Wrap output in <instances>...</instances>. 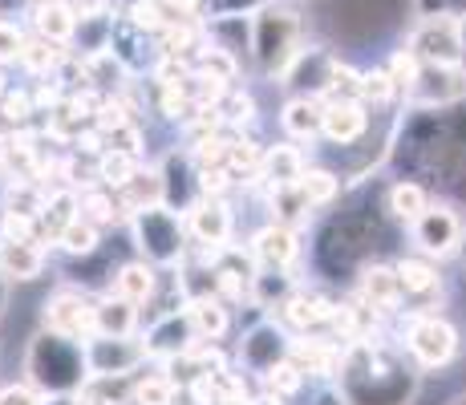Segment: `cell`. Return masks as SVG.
<instances>
[{
	"mask_svg": "<svg viewBox=\"0 0 466 405\" xmlns=\"http://www.w3.org/2000/svg\"><path fill=\"white\" fill-rule=\"evenodd\" d=\"M248 33H252V57L264 77H284L304 49V16L280 0H264Z\"/></svg>",
	"mask_w": 466,
	"mask_h": 405,
	"instance_id": "cell-1",
	"label": "cell"
},
{
	"mask_svg": "<svg viewBox=\"0 0 466 405\" xmlns=\"http://www.w3.org/2000/svg\"><path fill=\"white\" fill-rule=\"evenodd\" d=\"M365 130H370V106H361V102H325L320 134H325L333 147H349V142H357Z\"/></svg>",
	"mask_w": 466,
	"mask_h": 405,
	"instance_id": "cell-12",
	"label": "cell"
},
{
	"mask_svg": "<svg viewBox=\"0 0 466 405\" xmlns=\"http://www.w3.org/2000/svg\"><path fill=\"white\" fill-rule=\"evenodd\" d=\"M300 256V239L292 228H284V223H268L264 231H256L252 239V259L259 268H268V272H284V268H292Z\"/></svg>",
	"mask_w": 466,
	"mask_h": 405,
	"instance_id": "cell-9",
	"label": "cell"
},
{
	"mask_svg": "<svg viewBox=\"0 0 466 405\" xmlns=\"http://www.w3.org/2000/svg\"><path fill=\"white\" fill-rule=\"evenodd\" d=\"M57 243L69 251V256H89V251L97 248V228H94V223H86L82 215H77L74 223H66V228H61Z\"/></svg>",
	"mask_w": 466,
	"mask_h": 405,
	"instance_id": "cell-30",
	"label": "cell"
},
{
	"mask_svg": "<svg viewBox=\"0 0 466 405\" xmlns=\"http://www.w3.org/2000/svg\"><path fill=\"white\" fill-rule=\"evenodd\" d=\"M398 97V86L390 81V74H385V66L378 69H361V94H357V102L361 106H385Z\"/></svg>",
	"mask_w": 466,
	"mask_h": 405,
	"instance_id": "cell-29",
	"label": "cell"
},
{
	"mask_svg": "<svg viewBox=\"0 0 466 405\" xmlns=\"http://www.w3.org/2000/svg\"><path fill=\"white\" fill-rule=\"evenodd\" d=\"M333 304L325 300V296H317V292H289L280 300V317L292 324V329H300V332H309V329H317L320 320H333Z\"/></svg>",
	"mask_w": 466,
	"mask_h": 405,
	"instance_id": "cell-18",
	"label": "cell"
},
{
	"mask_svg": "<svg viewBox=\"0 0 466 405\" xmlns=\"http://www.w3.org/2000/svg\"><path fill=\"white\" fill-rule=\"evenodd\" d=\"M228 187H231V175L223 167H199V195L203 199H223Z\"/></svg>",
	"mask_w": 466,
	"mask_h": 405,
	"instance_id": "cell-37",
	"label": "cell"
},
{
	"mask_svg": "<svg viewBox=\"0 0 466 405\" xmlns=\"http://www.w3.org/2000/svg\"><path fill=\"white\" fill-rule=\"evenodd\" d=\"M406 49L414 53L422 66L434 69H462V33H459V13H430L418 21L410 33Z\"/></svg>",
	"mask_w": 466,
	"mask_h": 405,
	"instance_id": "cell-3",
	"label": "cell"
},
{
	"mask_svg": "<svg viewBox=\"0 0 466 405\" xmlns=\"http://www.w3.org/2000/svg\"><path fill=\"white\" fill-rule=\"evenodd\" d=\"M41 401L45 398L33 385H5V390H0V405H41Z\"/></svg>",
	"mask_w": 466,
	"mask_h": 405,
	"instance_id": "cell-38",
	"label": "cell"
},
{
	"mask_svg": "<svg viewBox=\"0 0 466 405\" xmlns=\"http://www.w3.org/2000/svg\"><path fill=\"white\" fill-rule=\"evenodd\" d=\"M187 324H191V332L199 340H219L231 324L228 304H223L219 296H195V300L187 304Z\"/></svg>",
	"mask_w": 466,
	"mask_h": 405,
	"instance_id": "cell-20",
	"label": "cell"
},
{
	"mask_svg": "<svg viewBox=\"0 0 466 405\" xmlns=\"http://www.w3.org/2000/svg\"><path fill=\"white\" fill-rule=\"evenodd\" d=\"M77 207H86L82 219H86V223H94V228H97V223H114V211H118L110 195H102V191H86Z\"/></svg>",
	"mask_w": 466,
	"mask_h": 405,
	"instance_id": "cell-35",
	"label": "cell"
},
{
	"mask_svg": "<svg viewBox=\"0 0 466 405\" xmlns=\"http://www.w3.org/2000/svg\"><path fill=\"white\" fill-rule=\"evenodd\" d=\"M289 361L300 369V373H317V377H337L340 361H345V349L333 345L325 337H300L289 345Z\"/></svg>",
	"mask_w": 466,
	"mask_h": 405,
	"instance_id": "cell-13",
	"label": "cell"
},
{
	"mask_svg": "<svg viewBox=\"0 0 466 405\" xmlns=\"http://www.w3.org/2000/svg\"><path fill=\"white\" fill-rule=\"evenodd\" d=\"M170 13L163 8V0H134L127 8V25H134L138 33H150V37H158V33L167 29Z\"/></svg>",
	"mask_w": 466,
	"mask_h": 405,
	"instance_id": "cell-28",
	"label": "cell"
},
{
	"mask_svg": "<svg viewBox=\"0 0 466 405\" xmlns=\"http://www.w3.org/2000/svg\"><path fill=\"white\" fill-rule=\"evenodd\" d=\"M82 349L89 377H122L147 361V345H138L134 337H89L82 340Z\"/></svg>",
	"mask_w": 466,
	"mask_h": 405,
	"instance_id": "cell-7",
	"label": "cell"
},
{
	"mask_svg": "<svg viewBox=\"0 0 466 405\" xmlns=\"http://www.w3.org/2000/svg\"><path fill=\"white\" fill-rule=\"evenodd\" d=\"M130 401L134 405H175V377L163 373H147L130 385Z\"/></svg>",
	"mask_w": 466,
	"mask_h": 405,
	"instance_id": "cell-27",
	"label": "cell"
},
{
	"mask_svg": "<svg viewBox=\"0 0 466 405\" xmlns=\"http://www.w3.org/2000/svg\"><path fill=\"white\" fill-rule=\"evenodd\" d=\"M304 155L297 142H280V147L264 150V158H259V178H268V187H292L297 178L304 175Z\"/></svg>",
	"mask_w": 466,
	"mask_h": 405,
	"instance_id": "cell-17",
	"label": "cell"
},
{
	"mask_svg": "<svg viewBox=\"0 0 466 405\" xmlns=\"http://www.w3.org/2000/svg\"><path fill=\"white\" fill-rule=\"evenodd\" d=\"M219 118L223 122H252L256 118V102H252V94L248 89H228V94L219 97Z\"/></svg>",
	"mask_w": 466,
	"mask_h": 405,
	"instance_id": "cell-33",
	"label": "cell"
},
{
	"mask_svg": "<svg viewBox=\"0 0 466 405\" xmlns=\"http://www.w3.org/2000/svg\"><path fill=\"white\" fill-rule=\"evenodd\" d=\"M406 349L422 369H442L459 353V329L446 317H438V312H422V317L410 320Z\"/></svg>",
	"mask_w": 466,
	"mask_h": 405,
	"instance_id": "cell-4",
	"label": "cell"
},
{
	"mask_svg": "<svg viewBox=\"0 0 466 405\" xmlns=\"http://www.w3.org/2000/svg\"><path fill=\"white\" fill-rule=\"evenodd\" d=\"M134 236H138V248L147 251V264H175L183 256V223L163 203L134 215Z\"/></svg>",
	"mask_w": 466,
	"mask_h": 405,
	"instance_id": "cell-5",
	"label": "cell"
},
{
	"mask_svg": "<svg viewBox=\"0 0 466 405\" xmlns=\"http://www.w3.org/2000/svg\"><path fill=\"white\" fill-rule=\"evenodd\" d=\"M41 324H45V332H53V337L89 340L94 337V300H86V296L74 292V288H61V292H53L49 300H45Z\"/></svg>",
	"mask_w": 466,
	"mask_h": 405,
	"instance_id": "cell-6",
	"label": "cell"
},
{
	"mask_svg": "<svg viewBox=\"0 0 466 405\" xmlns=\"http://www.w3.org/2000/svg\"><path fill=\"white\" fill-rule=\"evenodd\" d=\"M297 191H300V199L309 207H325V203L337 199L340 178L333 175V170H325V167H304V175L297 178Z\"/></svg>",
	"mask_w": 466,
	"mask_h": 405,
	"instance_id": "cell-23",
	"label": "cell"
},
{
	"mask_svg": "<svg viewBox=\"0 0 466 405\" xmlns=\"http://www.w3.org/2000/svg\"><path fill=\"white\" fill-rule=\"evenodd\" d=\"M29 114H33L29 94H8V97H5V118H8V122H25Z\"/></svg>",
	"mask_w": 466,
	"mask_h": 405,
	"instance_id": "cell-39",
	"label": "cell"
},
{
	"mask_svg": "<svg viewBox=\"0 0 466 405\" xmlns=\"http://www.w3.org/2000/svg\"><path fill=\"white\" fill-rule=\"evenodd\" d=\"M5 300H8V284L0 280V312H5Z\"/></svg>",
	"mask_w": 466,
	"mask_h": 405,
	"instance_id": "cell-44",
	"label": "cell"
},
{
	"mask_svg": "<svg viewBox=\"0 0 466 405\" xmlns=\"http://www.w3.org/2000/svg\"><path fill=\"white\" fill-rule=\"evenodd\" d=\"M61 57H66V49L53 45V41H41V37L25 41V49H21V66L29 69V74H37V77H49L53 69L61 66Z\"/></svg>",
	"mask_w": 466,
	"mask_h": 405,
	"instance_id": "cell-25",
	"label": "cell"
},
{
	"mask_svg": "<svg viewBox=\"0 0 466 405\" xmlns=\"http://www.w3.org/2000/svg\"><path fill=\"white\" fill-rule=\"evenodd\" d=\"M320 114H325V102H320V97L297 94L292 102H284L280 126L292 142H312V138H320Z\"/></svg>",
	"mask_w": 466,
	"mask_h": 405,
	"instance_id": "cell-15",
	"label": "cell"
},
{
	"mask_svg": "<svg viewBox=\"0 0 466 405\" xmlns=\"http://www.w3.org/2000/svg\"><path fill=\"white\" fill-rule=\"evenodd\" d=\"M0 94H5V86H0Z\"/></svg>",
	"mask_w": 466,
	"mask_h": 405,
	"instance_id": "cell-45",
	"label": "cell"
},
{
	"mask_svg": "<svg viewBox=\"0 0 466 405\" xmlns=\"http://www.w3.org/2000/svg\"><path fill=\"white\" fill-rule=\"evenodd\" d=\"M25 369H29L33 390L49 393V398L53 393H82V385L89 381L82 340H66V337H53V332L33 337Z\"/></svg>",
	"mask_w": 466,
	"mask_h": 405,
	"instance_id": "cell-2",
	"label": "cell"
},
{
	"mask_svg": "<svg viewBox=\"0 0 466 405\" xmlns=\"http://www.w3.org/2000/svg\"><path fill=\"white\" fill-rule=\"evenodd\" d=\"M462 256V264H466V228H462V236H459V248H454Z\"/></svg>",
	"mask_w": 466,
	"mask_h": 405,
	"instance_id": "cell-43",
	"label": "cell"
},
{
	"mask_svg": "<svg viewBox=\"0 0 466 405\" xmlns=\"http://www.w3.org/2000/svg\"><path fill=\"white\" fill-rule=\"evenodd\" d=\"M393 272H398V284H401V296H430L438 292V268L430 264L426 256H406L393 264Z\"/></svg>",
	"mask_w": 466,
	"mask_h": 405,
	"instance_id": "cell-22",
	"label": "cell"
},
{
	"mask_svg": "<svg viewBox=\"0 0 466 405\" xmlns=\"http://www.w3.org/2000/svg\"><path fill=\"white\" fill-rule=\"evenodd\" d=\"M77 21H82V16H77L66 0H37V5H33V29H37V37L61 45V49L77 37Z\"/></svg>",
	"mask_w": 466,
	"mask_h": 405,
	"instance_id": "cell-14",
	"label": "cell"
},
{
	"mask_svg": "<svg viewBox=\"0 0 466 405\" xmlns=\"http://www.w3.org/2000/svg\"><path fill=\"white\" fill-rule=\"evenodd\" d=\"M158 288V276H155V264H147V259H138V264H127L118 276H114V296L127 304H147L150 296H155Z\"/></svg>",
	"mask_w": 466,
	"mask_h": 405,
	"instance_id": "cell-21",
	"label": "cell"
},
{
	"mask_svg": "<svg viewBox=\"0 0 466 405\" xmlns=\"http://www.w3.org/2000/svg\"><path fill=\"white\" fill-rule=\"evenodd\" d=\"M228 147L231 138L228 134H203V138H195V158H199V167H223V158H228Z\"/></svg>",
	"mask_w": 466,
	"mask_h": 405,
	"instance_id": "cell-34",
	"label": "cell"
},
{
	"mask_svg": "<svg viewBox=\"0 0 466 405\" xmlns=\"http://www.w3.org/2000/svg\"><path fill=\"white\" fill-rule=\"evenodd\" d=\"M66 5L74 8L77 16H97V13L106 8V0H66Z\"/></svg>",
	"mask_w": 466,
	"mask_h": 405,
	"instance_id": "cell-40",
	"label": "cell"
},
{
	"mask_svg": "<svg viewBox=\"0 0 466 405\" xmlns=\"http://www.w3.org/2000/svg\"><path fill=\"white\" fill-rule=\"evenodd\" d=\"M134 175H138V158L134 155H127V150H110V147L102 150V158H97V178H102L106 187L118 191V187H127Z\"/></svg>",
	"mask_w": 466,
	"mask_h": 405,
	"instance_id": "cell-24",
	"label": "cell"
},
{
	"mask_svg": "<svg viewBox=\"0 0 466 405\" xmlns=\"http://www.w3.org/2000/svg\"><path fill=\"white\" fill-rule=\"evenodd\" d=\"M138 329V309L118 296H106V300L94 304V337H134Z\"/></svg>",
	"mask_w": 466,
	"mask_h": 405,
	"instance_id": "cell-19",
	"label": "cell"
},
{
	"mask_svg": "<svg viewBox=\"0 0 466 405\" xmlns=\"http://www.w3.org/2000/svg\"><path fill=\"white\" fill-rule=\"evenodd\" d=\"M45 272V248L41 239H0V280H37Z\"/></svg>",
	"mask_w": 466,
	"mask_h": 405,
	"instance_id": "cell-11",
	"label": "cell"
},
{
	"mask_svg": "<svg viewBox=\"0 0 466 405\" xmlns=\"http://www.w3.org/2000/svg\"><path fill=\"white\" fill-rule=\"evenodd\" d=\"M361 300L370 304L373 312H393V309H401V284H398V272L393 268H385V264H373V268H365L361 272Z\"/></svg>",
	"mask_w": 466,
	"mask_h": 405,
	"instance_id": "cell-16",
	"label": "cell"
},
{
	"mask_svg": "<svg viewBox=\"0 0 466 405\" xmlns=\"http://www.w3.org/2000/svg\"><path fill=\"white\" fill-rule=\"evenodd\" d=\"M410 228H414V243H418V251H422L426 259L451 256V251L459 248V236H462L459 215H454L451 207H434V203H430L426 211L410 223Z\"/></svg>",
	"mask_w": 466,
	"mask_h": 405,
	"instance_id": "cell-8",
	"label": "cell"
},
{
	"mask_svg": "<svg viewBox=\"0 0 466 405\" xmlns=\"http://www.w3.org/2000/svg\"><path fill=\"white\" fill-rule=\"evenodd\" d=\"M426 207H430V195L418 183H393L390 187V211L398 215L401 223H414Z\"/></svg>",
	"mask_w": 466,
	"mask_h": 405,
	"instance_id": "cell-26",
	"label": "cell"
},
{
	"mask_svg": "<svg viewBox=\"0 0 466 405\" xmlns=\"http://www.w3.org/2000/svg\"><path fill=\"white\" fill-rule=\"evenodd\" d=\"M21 49H25V33L13 21H0V66L21 61Z\"/></svg>",
	"mask_w": 466,
	"mask_h": 405,
	"instance_id": "cell-36",
	"label": "cell"
},
{
	"mask_svg": "<svg viewBox=\"0 0 466 405\" xmlns=\"http://www.w3.org/2000/svg\"><path fill=\"white\" fill-rule=\"evenodd\" d=\"M41 405H86L82 393H53V398H45Z\"/></svg>",
	"mask_w": 466,
	"mask_h": 405,
	"instance_id": "cell-41",
	"label": "cell"
},
{
	"mask_svg": "<svg viewBox=\"0 0 466 405\" xmlns=\"http://www.w3.org/2000/svg\"><path fill=\"white\" fill-rule=\"evenodd\" d=\"M264 381H268V390H272L276 398L284 401V398H289V393H297L300 385H304V373H300V369L289 361V357H280V361H276L272 369H264Z\"/></svg>",
	"mask_w": 466,
	"mask_h": 405,
	"instance_id": "cell-31",
	"label": "cell"
},
{
	"mask_svg": "<svg viewBox=\"0 0 466 405\" xmlns=\"http://www.w3.org/2000/svg\"><path fill=\"white\" fill-rule=\"evenodd\" d=\"M187 231H191V236L199 239L203 248H211V251L228 248V239H231V211H228V203H223V199H199L191 211H187Z\"/></svg>",
	"mask_w": 466,
	"mask_h": 405,
	"instance_id": "cell-10",
	"label": "cell"
},
{
	"mask_svg": "<svg viewBox=\"0 0 466 405\" xmlns=\"http://www.w3.org/2000/svg\"><path fill=\"white\" fill-rule=\"evenodd\" d=\"M459 33H462V69H466V13L459 16Z\"/></svg>",
	"mask_w": 466,
	"mask_h": 405,
	"instance_id": "cell-42",
	"label": "cell"
},
{
	"mask_svg": "<svg viewBox=\"0 0 466 405\" xmlns=\"http://www.w3.org/2000/svg\"><path fill=\"white\" fill-rule=\"evenodd\" d=\"M385 74H390V81L398 86V94H410V89H414V81H418V74H422V61H418L410 49H398L390 57V66H385Z\"/></svg>",
	"mask_w": 466,
	"mask_h": 405,
	"instance_id": "cell-32",
	"label": "cell"
}]
</instances>
